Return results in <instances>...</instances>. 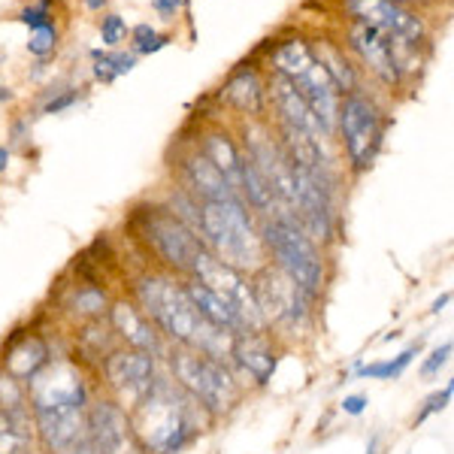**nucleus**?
I'll use <instances>...</instances> for the list:
<instances>
[{
	"mask_svg": "<svg viewBox=\"0 0 454 454\" xmlns=\"http://www.w3.org/2000/svg\"><path fill=\"white\" fill-rule=\"evenodd\" d=\"M134 300H137V306L155 321V327L167 340V346H185V348L200 351V355H207V357H215V361L231 364L233 333L209 325V321L194 309V303L188 300L182 282L170 279V276H160V273H145L134 285Z\"/></svg>",
	"mask_w": 454,
	"mask_h": 454,
	"instance_id": "obj_1",
	"label": "nucleus"
},
{
	"mask_svg": "<svg viewBox=\"0 0 454 454\" xmlns=\"http://www.w3.org/2000/svg\"><path fill=\"white\" fill-rule=\"evenodd\" d=\"M130 427L140 439L145 454H179L197 442L215 419L188 397L170 379L158 372L149 394L128 412Z\"/></svg>",
	"mask_w": 454,
	"mask_h": 454,
	"instance_id": "obj_2",
	"label": "nucleus"
},
{
	"mask_svg": "<svg viewBox=\"0 0 454 454\" xmlns=\"http://www.w3.org/2000/svg\"><path fill=\"white\" fill-rule=\"evenodd\" d=\"M167 367H170V379L182 391L192 397L197 406H203L212 419H224L243 403L246 387L239 376L233 372L231 364L207 357L194 348L170 346L167 348Z\"/></svg>",
	"mask_w": 454,
	"mask_h": 454,
	"instance_id": "obj_3",
	"label": "nucleus"
},
{
	"mask_svg": "<svg viewBox=\"0 0 454 454\" xmlns=\"http://www.w3.org/2000/svg\"><path fill=\"white\" fill-rule=\"evenodd\" d=\"M200 243L207 246L209 254L246 276L267 263L261 231H254L243 200L200 203Z\"/></svg>",
	"mask_w": 454,
	"mask_h": 454,
	"instance_id": "obj_4",
	"label": "nucleus"
},
{
	"mask_svg": "<svg viewBox=\"0 0 454 454\" xmlns=\"http://www.w3.org/2000/svg\"><path fill=\"white\" fill-rule=\"evenodd\" d=\"M261 246L270 263L279 267L306 297L318 303L321 291H325V282H327L325 258H321L318 243H312L303 233V227L291 215L267 218V224L261 227Z\"/></svg>",
	"mask_w": 454,
	"mask_h": 454,
	"instance_id": "obj_5",
	"label": "nucleus"
},
{
	"mask_svg": "<svg viewBox=\"0 0 454 454\" xmlns=\"http://www.w3.org/2000/svg\"><path fill=\"white\" fill-rule=\"evenodd\" d=\"M273 64H276V73L297 88L300 98L306 100V106H309L312 115L318 119L325 137L331 140L336 134V124H340L342 100H340V88L327 76L325 64L315 58L312 46H306L303 40H288L285 46L276 49Z\"/></svg>",
	"mask_w": 454,
	"mask_h": 454,
	"instance_id": "obj_6",
	"label": "nucleus"
},
{
	"mask_svg": "<svg viewBox=\"0 0 454 454\" xmlns=\"http://www.w3.org/2000/svg\"><path fill=\"white\" fill-rule=\"evenodd\" d=\"M254 306H258L267 331L276 336L309 331L315 321V300H309L288 276L273 263H261L254 273H248Z\"/></svg>",
	"mask_w": 454,
	"mask_h": 454,
	"instance_id": "obj_7",
	"label": "nucleus"
},
{
	"mask_svg": "<svg viewBox=\"0 0 454 454\" xmlns=\"http://www.w3.org/2000/svg\"><path fill=\"white\" fill-rule=\"evenodd\" d=\"M27 391V409L31 412H52V409H70V406H88L91 391H88L85 367L73 357H52L46 370H40Z\"/></svg>",
	"mask_w": 454,
	"mask_h": 454,
	"instance_id": "obj_8",
	"label": "nucleus"
},
{
	"mask_svg": "<svg viewBox=\"0 0 454 454\" xmlns=\"http://www.w3.org/2000/svg\"><path fill=\"white\" fill-rule=\"evenodd\" d=\"M336 128L342 130L351 167L357 173L370 170L385 140V119L379 113V106L372 100L361 98V94H348L340 104V124Z\"/></svg>",
	"mask_w": 454,
	"mask_h": 454,
	"instance_id": "obj_9",
	"label": "nucleus"
},
{
	"mask_svg": "<svg viewBox=\"0 0 454 454\" xmlns=\"http://www.w3.org/2000/svg\"><path fill=\"white\" fill-rule=\"evenodd\" d=\"M188 279H197L200 285H207L209 291H215V294L239 315V321H243L246 331H267L258 306H254V297H252V288H248L246 273L227 267V263H222L215 254H209L207 248H203V252L194 258V267H192V276H188Z\"/></svg>",
	"mask_w": 454,
	"mask_h": 454,
	"instance_id": "obj_10",
	"label": "nucleus"
},
{
	"mask_svg": "<svg viewBox=\"0 0 454 454\" xmlns=\"http://www.w3.org/2000/svg\"><path fill=\"white\" fill-rule=\"evenodd\" d=\"M100 372H104V385H106L104 394H109V397L119 403L124 412H130L149 394L152 382H155L158 361L143 355V351L119 346L104 357Z\"/></svg>",
	"mask_w": 454,
	"mask_h": 454,
	"instance_id": "obj_11",
	"label": "nucleus"
},
{
	"mask_svg": "<svg viewBox=\"0 0 454 454\" xmlns=\"http://www.w3.org/2000/svg\"><path fill=\"white\" fill-rule=\"evenodd\" d=\"M143 237H145V243L152 246V252H155L170 270H176L179 276H185V279L192 276L194 258L207 248L185 224L179 222V218L173 215L170 209H149L145 212L143 215Z\"/></svg>",
	"mask_w": 454,
	"mask_h": 454,
	"instance_id": "obj_12",
	"label": "nucleus"
},
{
	"mask_svg": "<svg viewBox=\"0 0 454 454\" xmlns=\"http://www.w3.org/2000/svg\"><path fill=\"white\" fill-rule=\"evenodd\" d=\"M88 430L98 454H145L128 412L109 394H91L88 400Z\"/></svg>",
	"mask_w": 454,
	"mask_h": 454,
	"instance_id": "obj_13",
	"label": "nucleus"
},
{
	"mask_svg": "<svg viewBox=\"0 0 454 454\" xmlns=\"http://www.w3.org/2000/svg\"><path fill=\"white\" fill-rule=\"evenodd\" d=\"M282 361L279 336L273 331H243L233 333L231 342V367L237 376L252 379L254 387H267L273 382Z\"/></svg>",
	"mask_w": 454,
	"mask_h": 454,
	"instance_id": "obj_14",
	"label": "nucleus"
},
{
	"mask_svg": "<svg viewBox=\"0 0 454 454\" xmlns=\"http://www.w3.org/2000/svg\"><path fill=\"white\" fill-rule=\"evenodd\" d=\"M348 12L394 43L415 46L424 40V21L397 0H348Z\"/></svg>",
	"mask_w": 454,
	"mask_h": 454,
	"instance_id": "obj_15",
	"label": "nucleus"
},
{
	"mask_svg": "<svg viewBox=\"0 0 454 454\" xmlns=\"http://www.w3.org/2000/svg\"><path fill=\"white\" fill-rule=\"evenodd\" d=\"M34 442L40 454H73L88 439V406L31 412Z\"/></svg>",
	"mask_w": 454,
	"mask_h": 454,
	"instance_id": "obj_16",
	"label": "nucleus"
},
{
	"mask_svg": "<svg viewBox=\"0 0 454 454\" xmlns=\"http://www.w3.org/2000/svg\"><path fill=\"white\" fill-rule=\"evenodd\" d=\"M106 321H109V327H113L115 340H119V346L143 351V355L155 357V361L167 357V348L170 346H167V340L160 336L155 321L137 306V300H113L106 312Z\"/></svg>",
	"mask_w": 454,
	"mask_h": 454,
	"instance_id": "obj_17",
	"label": "nucleus"
},
{
	"mask_svg": "<svg viewBox=\"0 0 454 454\" xmlns=\"http://www.w3.org/2000/svg\"><path fill=\"white\" fill-rule=\"evenodd\" d=\"M52 342L40 331H27L10 336V342H4L0 351V370L6 376H12L16 382L27 385L40 370H46V364L52 361Z\"/></svg>",
	"mask_w": 454,
	"mask_h": 454,
	"instance_id": "obj_18",
	"label": "nucleus"
},
{
	"mask_svg": "<svg viewBox=\"0 0 454 454\" xmlns=\"http://www.w3.org/2000/svg\"><path fill=\"white\" fill-rule=\"evenodd\" d=\"M348 40H351V49L364 58V64H367L385 85L400 82V49H409V43L387 40V36L372 31V27L361 25V21H355Z\"/></svg>",
	"mask_w": 454,
	"mask_h": 454,
	"instance_id": "obj_19",
	"label": "nucleus"
},
{
	"mask_svg": "<svg viewBox=\"0 0 454 454\" xmlns=\"http://www.w3.org/2000/svg\"><path fill=\"white\" fill-rule=\"evenodd\" d=\"M182 176H185V185H188V194L194 197L197 203H224V200H239V194L227 185V179L215 167L209 164L200 152L188 155L182 160Z\"/></svg>",
	"mask_w": 454,
	"mask_h": 454,
	"instance_id": "obj_20",
	"label": "nucleus"
},
{
	"mask_svg": "<svg viewBox=\"0 0 454 454\" xmlns=\"http://www.w3.org/2000/svg\"><path fill=\"white\" fill-rule=\"evenodd\" d=\"M270 91H273V104H276V109H279L282 124L303 130V134L315 137L318 143H327V137H325V130H321L318 119H315L312 109L306 106V100L300 98V91L288 82V79H282L279 73H276V79H273V85H270Z\"/></svg>",
	"mask_w": 454,
	"mask_h": 454,
	"instance_id": "obj_21",
	"label": "nucleus"
},
{
	"mask_svg": "<svg viewBox=\"0 0 454 454\" xmlns=\"http://www.w3.org/2000/svg\"><path fill=\"white\" fill-rule=\"evenodd\" d=\"M182 288H185L188 300L194 303V309L200 312L209 325L222 327V331H227V333H243L246 331L243 321H239V315L233 312L231 306L215 294V291H209L207 285H200L197 279H185L182 282Z\"/></svg>",
	"mask_w": 454,
	"mask_h": 454,
	"instance_id": "obj_22",
	"label": "nucleus"
},
{
	"mask_svg": "<svg viewBox=\"0 0 454 454\" xmlns=\"http://www.w3.org/2000/svg\"><path fill=\"white\" fill-rule=\"evenodd\" d=\"M200 155L207 158L227 179V185L239 194V173H243V152H239V145L227 134H222V130H212V134H207V140H203ZM239 200H243V197H239Z\"/></svg>",
	"mask_w": 454,
	"mask_h": 454,
	"instance_id": "obj_23",
	"label": "nucleus"
},
{
	"mask_svg": "<svg viewBox=\"0 0 454 454\" xmlns=\"http://www.w3.org/2000/svg\"><path fill=\"white\" fill-rule=\"evenodd\" d=\"M109 303H113V300L106 297V291L100 288L98 282H82V285H73L61 306H64V312L79 321V325H85V321L106 318Z\"/></svg>",
	"mask_w": 454,
	"mask_h": 454,
	"instance_id": "obj_24",
	"label": "nucleus"
},
{
	"mask_svg": "<svg viewBox=\"0 0 454 454\" xmlns=\"http://www.w3.org/2000/svg\"><path fill=\"white\" fill-rule=\"evenodd\" d=\"M34 449L31 409H21V412L0 409V454H31Z\"/></svg>",
	"mask_w": 454,
	"mask_h": 454,
	"instance_id": "obj_25",
	"label": "nucleus"
},
{
	"mask_svg": "<svg viewBox=\"0 0 454 454\" xmlns=\"http://www.w3.org/2000/svg\"><path fill=\"white\" fill-rule=\"evenodd\" d=\"M224 98L231 106H237L239 113L258 115L263 109V85L252 70H243L224 85Z\"/></svg>",
	"mask_w": 454,
	"mask_h": 454,
	"instance_id": "obj_26",
	"label": "nucleus"
},
{
	"mask_svg": "<svg viewBox=\"0 0 454 454\" xmlns=\"http://www.w3.org/2000/svg\"><path fill=\"white\" fill-rule=\"evenodd\" d=\"M421 355V342H412L403 355H397L394 361H382V364H370V367H361L357 364L355 367V376H361V379H397L406 372L409 364L415 361V357Z\"/></svg>",
	"mask_w": 454,
	"mask_h": 454,
	"instance_id": "obj_27",
	"label": "nucleus"
},
{
	"mask_svg": "<svg viewBox=\"0 0 454 454\" xmlns=\"http://www.w3.org/2000/svg\"><path fill=\"white\" fill-rule=\"evenodd\" d=\"M315 58H318L321 64H325V70H327V76L333 79V85L340 88V91H351L355 88V73L348 70V64L342 61L340 52L331 46H318V49H312Z\"/></svg>",
	"mask_w": 454,
	"mask_h": 454,
	"instance_id": "obj_28",
	"label": "nucleus"
},
{
	"mask_svg": "<svg viewBox=\"0 0 454 454\" xmlns=\"http://www.w3.org/2000/svg\"><path fill=\"white\" fill-rule=\"evenodd\" d=\"M134 70V58L124 55V52H94V76L100 82H113L119 79L121 73Z\"/></svg>",
	"mask_w": 454,
	"mask_h": 454,
	"instance_id": "obj_29",
	"label": "nucleus"
},
{
	"mask_svg": "<svg viewBox=\"0 0 454 454\" xmlns=\"http://www.w3.org/2000/svg\"><path fill=\"white\" fill-rule=\"evenodd\" d=\"M0 409H10V412H21V409H27L25 385L16 382L12 376H6L4 370H0Z\"/></svg>",
	"mask_w": 454,
	"mask_h": 454,
	"instance_id": "obj_30",
	"label": "nucleus"
},
{
	"mask_svg": "<svg viewBox=\"0 0 454 454\" xmlns=\"http://www.w3.org/2000/svg\"><path fill=\"white\" fill-rule=\"evenodd\" d=\"M451 394H454V385L451 382H445L442 387H439V391H434L430 394L427 400L421 403V409H419V415H415V427H419V424H424L430 419V415H439V412H445V409H449V403H451Z\"/></svg>",
	"mask_w": 454,
	"mask_h": 454,
	"instance_id": "obj_31",
	"label": "nucleus"
},
{
	"mask_svg": "<svg viewBox=\"0 0 454 454\" xmlns=\"http://www.w3.org/2000/svg\"><path fill=\"white\" fill-rule=\"evenodd\" d=\"M164 46H167V36H158L155 31H152V25H137L134 27V49L140 55H152Z\"/></svg>",
	"mask_w": 454,
	"mask_h": 454,
	"instance_id": "obj_32",
	"label": "nucleus"
},
{
	"mask_svg": "<svg viewBox=\"0 0 454 454\" xmlns=\"http://www.w3.org/2000/svg\"><path fill=\"white\" fill-rule=\"evenodd\" d=\"M55 40H58V34H55L52 25L36 27V31L31 34V43H27V49H31V55H36V58H46L55 49Z\"/></svg>",
	"mask_w": 454,
	"mask_h": 454,
	"instance_id": "obj_33",
	"label": "nucleus"
},
{
	"mask_svg": "<svg viewBox=\"0 0 454 454\" xmlns=\"http://www.w3.org/2000/svg\"><path fill=\"white\" fill-rule=\"evenodd\" d=\"M449 357H451V342H442V346L430 351V357L421 364V376H424V379H434L436 372L442 370L445 364H449Z\"/></svg>",
	"mask_w": 454,
	"mask_h": 454,
	"instance_id": "obj_34",
	"label": "nucleus"
},
{
	"mask_svg": "<svg viewBox=\"0 0 454 454\" xmlns=\"http://www.w3.org/2000/svg\"><path fill=\"white\" fill-rule=\"evenodd\" d=\"M100 34H104L106 46H115V43H121V36L128 34V27H124L121 16H106L104 25H100Z\"/></svg>",
	"mask_w": 454,
	"mask_h": 454,
	"instance_id": "obj_35",
	"label": "nucleus"
},
{
	"mask_svg": "<svg viewBox=\"0 0 454 454\" xmlns=\"http://www.w3.org/2000/svg\"><path fill=\"white\" fill-rule=\"evenodd\" d=\"M19 21H25V25L31 27V31H36V27H46V25H49V10H46V4L27 6V10H21Z\"/></svg>",
	"mask_w": 454,
	"mask_h": 454,
	"instance_id": "obj_36",
	"label": "nucleus"
},
{
	"mask_svg": "<svg viewBox=\"0 0 454 454\" xmlns=\"http://www.w3.org/2000/svg\"><path fill=\"white\" fill-rule=\"evenodd\" d=\"M342 412L351 415V419H357V415H364V409H367V397L364 394H351V397H346L340 403Z\"/></svg>",
	"mask_w": 454,
	"mask_h": 454,
	"instance_id": "obj_37",
	"label": "nucleus"
},
{
	"mask_svg": "<svg viewBox=\"0 0 454 454\" xmlns=\"http://www.w3.org/2000/svg\"><path fill=\"white\" fill-rule=\"evenodd\" d=\"M185 4V0H155V6H158V12L160 16H173L179 6Z\"/></svg>",
	"mask_w": 454,
	"mask_h": 454,
	"instance_id": "obj_38",
	"label": "nucleus"
},
{
	"mask_svg": "<svg viewBox=\"0 0 454 454\" xmlns=\"http://www.w3.org/2000/svg\"><path fill=\"white\" fill-rule=\"evenodd\" d=\"M73 100H76V94H73V91L64 94V98H58V100H52V104L46 106V113H61V109H67Z\"/></svg>",
	"mask_w": 454,
	"mask_h": 454,
	"instance_id": "obj_39",
	"label": "nucleus"
},
{
	"mask_svg": "<svg viewBox=\"0 0 454 454\" xmlns=\"http://www.w3.org/2000/svg\"><path fill=\"white\" fill-rule=\"evenodd\" d=\"M449 300H451V291H445L442 297H436V303H434V309H430V312H442L445 306H449Z\"/></svg>",
	"mask_w": 454,
	"mask_h": 454,
	"instance_id": "obj_40",
	"label": "nucleus"
},
{
	"mask_svg": "<svg viewBox=\"0 0 454 454\" xmlns=\"http://www.w3.org/2000/svg\"><path fill=\"white\" fill-rule=\"evenodd\" d=\"M364 454H379V436H370L367 451H364Z\"/></svg>",
	"mask_w": 454,
	"mask_h": 454,
	"instance_id": "obj_41",
	"label": "nucleus"
},
{
	"mask_svg": "<svg viewBox=\"0 0 454 454\" xmlns=\"http://www.w3.org/2000/svg\"><path fill=\"white\" fill-rule=\"evenodd\" d=\"M6 164H10V152H6V149H0V173L6 170Z\"/></svg>",
	"mask_w": 454,
	"mask_h": 454,
	"instance_id": "obj_42",
	"label": "nucleus"
},
{
	"mask_svg": "<svg viewBox=\"0 0 454 454\" xmlns=\"http://www.w3.org/2000/svg\"><path fill=\"white\" fill-rule=\"evenodd\" d=\"M104 4H106V0H85L88 10H100V6H104Z\"/></svg>",
	"mask_w": 454,
	"mask_h": 454,
	"instance_id": "obj_43",
	"label": "nucleus"
},
{
	"mask_svg": "<svg viewBox=\"0 0 454 454\" xmlns=\"http://www.w3.org/2000/svg\"><path fill=\"white\" fill-rule=\"evenodd\" d=\"M397 4H400V0H397Z\"/></svg>",
	"mask_w": 454,
	"mask_h": 454,
	"instance_id": "obj_44",
	"label": "nucleus"
},
{
	"mask_svg": "<svg viewBox=\"0 0 454 454\" xmlns=\"http://www.w3.org/2000/svg\"><path fill=\"white\" fill-rule=\"evenodd\" d=\"M31 454H34V451H31Z\"/></svg>",
	"mask_w": 454,
	"mask_h": 454,
	"instance_id": "obj_45",
	"label": "nucleus"
}]
</instances>
